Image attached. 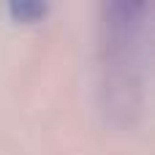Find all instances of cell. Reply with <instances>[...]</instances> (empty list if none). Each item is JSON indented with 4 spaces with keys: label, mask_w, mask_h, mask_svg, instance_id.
I'll list each match as a JSON object with an SVG mask.
<instances>
[{
    "label": "cell",
    "mask_w": 155,
    "mask_h": 155,
    "mask_svg": "<svg viewBox=\"0 0 155 155\" xmlns=\"http://www.w3.org/2000/svg\"><path fill=\"white\" fill-rule=\"evenodd\" d=\"M5 11L14 22H38L41 16L49 14V5L46 3H33V0H16V3H8Z\"/></svg>",
    "instance_id": "cell-1"
}]
</instances>
